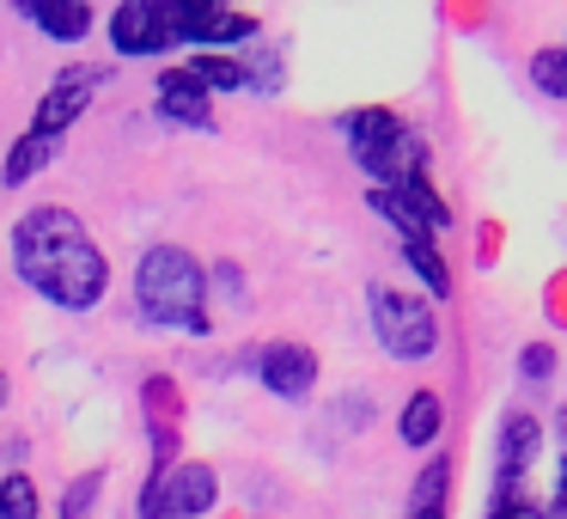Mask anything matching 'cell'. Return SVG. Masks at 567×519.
<instances>
[{
  "mask_svg": "<svg viewBox=\"0 0 567 519\" xmlns=\"http://www.w3.org/2000/svg\"><path fill=\"white\" fill-rule=\"evenodd\" d=\"M257 373L275 397H311V385H318V355L299 348V343H269L257 355Z\"/></svg>",
  "mask_w": 567,
  "mask_h": 519,
  "instance_id": "obj_8",
  "label": "cell"
},
{
  "mask_svg": "<svg viewBox=\"0 0 567 519\" xmlns=\"http://www.w3.org/2000/svg\"><path fill=\"white\" fill-rule=\"evenodd\" d=\"M159 116H172V123H184V129H214V99L184 74V68H165L159 74Z\"/></svg>",
  "mask_w": 567,
  "mask_h": 519,
  "instance_id": "obj_9",
  "label": "cell"
},
{
  "mask_svg": "<svg viewBox=\"0 0 567 519\" xmlns=\"http://www.w3.org/2000/svg\"><path fill=\"white\" fill-rule=\"evenodd\" d=\"M165 501H172V519L208 513V507L220 501V477H214V465H177L172 477H165Z\"/></svg>",
  "mask_w": 567,
  "mask_h": 519,
  "instance_id": "obj_10",
  "label": "cell"
},
{
  "mask_svg": "<svg viewBox=\"0 0 567 519\" xmlns=\"http://www.w3.org/2000/svg\"><path fill=\"white\" fill-rule=\"evenodd\" d=\"M342 135H348V147H354V160L379 177L372 190H396V184H409V177H421V165H427V147H421L391 111L342 116Z\"/></svg>",
  "mask_w": 567,
  "mask_h": 519,
  "instance_id": "obj_3",
  "label": "cell"
},
{
  "mask_svg": "<svg viewBox=\"0 0 567 519\" xmlns=\"http://www.w3.org/2000/svg\"><path fill=\"white\" fill-rule=\"evenodd\" d=\"M0 519H38V489H31V477H0Z\"/></svg>",
  "mask_w": 567,
  "mask_h": 519,
  "instance_id": "obj_18",
  "label": "cell"
},
{
  "mask_svg": "<svg viewBox=\"0 0 567 519\" xmlns=\"http://www.w3.org/2000/svg\"><path fill=\"white\" fill-rule=\"evenodd\" d=\"M99 489H104V470L74 477V482H68V501H62V519H92V513H99Z\"/></svg>",
  "mask_w": 567,
  "mask_h": 519,
  "instance_id": "obj_16",
  "label": "cell"
},
{
  "mask_svg": "<svg viewBox=\"0 0 567 519\" xmlns=\"http://www.w3.org/2000/svg\"><path fill=\"white\" fill-rule=\"evenodd\" d=\"M367 312H372V336L384 343L391 360H427L440 348V324H433V306L415 294H396V287H367Z\"/></svg>",
  "mask_w": 567,
  "mask_h": 519,
  "instance_id": "obj_4",
  "label": "cell"
},
{
  "mask_svg": "<svg viewBox=\"0 0 567 519\" xmlns=\"http://www.w3.org/2000/svg\"><path fill=\"white\" fill-rule=\"evenodd\" d=\"M415 519H440V507H427V513H415Z\"/></svg>",
  "mask_w": 567,
  "mask_h": 519,
  "instance_id": "obj_25",
  "label": "cell"
},
{
  "mask_svg": "<svg viewBox=\"0 0 567 519\" xmlns=\"http://www.w3.org/2000/svg\"><path fill=\"white\" fill-rule=\"evenodd\" d=\"M141 519H172V501H165V470H153L147 489H141Z\"/></svg>",
  "mask_w": 567,
  "mask_h": 519,
  "instance_id": "obj_21",
  "label": "cell"
},
{
  "mask_svg": "<svg viewBox=\"0 0 567 519\" xmlns=\"http://www.w3.org/2000/svg\"><path fill=\"white\" fill-rule=\"evenodd\" d=\"M403 257H409V269L427 282V294L440 299V294H452V269H445V257L433 251V238H403Z\"/></svg>",
  "mask_w": 567,
  "mask_h": 519,
  "instance_id": "obj_14",
  "label": "cell"
},
{
  "mask_svg": "<svg viewBox=\"0 0 567 519\" xmlns=\"http://www.w3.org/2000/svg\"><path fill=\"white\" fill-rule=\"evenodd\" d=\"M165 43H172V31H165L159 0H123L111 13V50L116 55H159Z\"/></svg>",
  "mask_w": 567,
  "mask_h": 519,
  "instance_id": "obj_7",
  "label": "cell"
},
{
  "mask_svg": "<svg viewBox=\"0 0 567 519\" xmlns=\"http://www.w3.org/2000/svg\"><path fill=\"white\" fill-rule=\"evenodd\" d=\"M13 269L31 294H43L50 306H68V312L99 306L104 287H111L104 251L92 245L86 221L68 208H31L13 226Z\"/></svg>",
  "mask_w": 567,
  "mask_h": 519,
  "instance_id": "obj_1",
  "label": "cell"
},
{
  "mask_svg": "<svg viewBox=\"0 0 567 519\" xmlns=\"http://www.w3.org/2000/svg\"><path fill=\"white\" fill-rule=\"evenodd\" d=\"M440 489H445V458H433V470L415 482V513H427V507H440Z\"/></svg>",
  "mask_w": 567,
  "mask_h": 519,
  "instance_id": "obj_22",
  "label": "cell"
},
{
  "mask_svg": "<svg viewBox=\"0 0 567 519\" xmlns=\"http://www.w3.org/2000/svg\"><path fill=\"white\" fill-rule=\"evenodd\" d=\"M184 74L196 80V86L208 92V99H214V86H220V92H233V86H250V80H245V62H226V55H196V62H189Z\"/></svg>",
  "mask_w": 567,
  "mask_h": 519,
  "instance_id": "obj_15",
  "label": "cell"
},
{
  "mask_svg": "<svg viewBox=\"0 0 567 519\" xmlns=\"http://www.w3.org/2000/svg\"><path fill=\"white\" fill-rule=\"evenodd\" d=\"M530 80H537L549 99H567V50H537L530 55Z\"/></svg>",
  "mask_w": 567,
  "mask_h": 519,
  "instance_id": "obj_17",
  "label": "cell"
},
{
  "mask_svg": "<svg viewBox=\"0 0 567 519\" xmlns=\"http://www.w3.org/2000/svg\"><path fill=\"white\" fill-rule=\"evenodd\" d=\"M43 160H50V141H38V135H25V141H19V147H13V153H7V172H0V177H7V184H13V190H19V184H25V177H31V172H38V165H43Z\"/></svg>",
  "mask_w": 567,
  "mask_h": 519,
  "instance_id": "obj_19",
  "label": "cell"
},
{
  "mask_svg": "<svg viewBox=\"0 0 567 519\" xmlns=\"http://www.w3.org/2000/svg\"><path fill=\"white\" fill-rule=\"evenodd\" d=\"M19 13H25V19H38V26L50 31L55 43H80V38L92 31V13L80 7V0H68V7H55V0H25Z\"/></svg>",
  "mask_w": 567,
  "mask_h": 519,
  "instance_id": "obj_12",
  "label": "cell"
},
{
  "mask_svg": "<svg viewBox=\"0 0 567 519\" xmlns=\"http://www.w3.org/2000/svg\"><path fill=\"white\" fill-rule=\"evenodd\" d=\"M440 421H445V404L433 391H415L403 404V421H396V434H403L409 446H433L440 440Z\"/></svg>",
  "mask_w": 567,
  "mask_h": 519,
  "instance_id": "obj_13",
  "label": "cell"
},
{
  "mask_svg": "<svg viewBox=\"0 0 567 519\" xmlns=\"http://www.w3.org/2000/svg\"><path fill=\"white\" fill-rule=\"evenodd\" d=\"M518 367H525V379H543V373L555 367V355H549V348H525V360H518Z\"/></svg>",
  "mask_w": 567,
  "mask_h": 519,
  "instance_id": "obj_23",
  "label": "cell"
},
{
  "mask_svg": "<svg viewBox=\"0 0 567 519\" xmlns=\"http://www.w3.org/2000/svg\"><path fill=\"white\" fill-rule=\"evenodd\" d=\"M549 519H567V465H561V482H555V507H549Z\"/></svg>",
  "mask_w": 567,
  "mask_h": 519,
  "instance_id": "obj_24",
  "label": "cell"
},
{
  "mask_svg": "<svg viewBox=\"0 0 567 519\" xmlns=\"http://www.w3.org/2000/svg\"><path fill=\"white\" fill-rule=\"evenodd\" d=\"M165 13V31H172V43L177 38H189V43H245L250 31H257V19H245V13H220V7H189V0H177V7H159Z\"/></svg>",
  "mask_w": 567,
  "mask_h": 519,
  "instance_id": "obj_6",
  "label": "cell"
},
{
  "mask_svg": "<svg viewBox=\"0 0 567 519\" xmlns=\"http://www.w3.org/2000/svg\"><path fill=\"white\" fill-rule=\"evenodd\" d=\"M104 80H111V68H68V74H55L50 99L38 104V123H31V135H38V141H55V135H62V129L92 104V92H99Z\"/></svg>",
  "mask_w": 567,
  "mask_h": 519,
  "instance_id": "obj_5",
  "label": "cell"
},
{
  "mask_svg": "<svg viewBox=\"0 0 567 519\" xmlns=\"http://www.w3.org/2000/svg\"><path fill=\"white\" fill-rule=\"evenodd\" d=\"M537 446H543V428L530 416H506L501 428V489H518L525 470L537 465Z\"/></svg>",
  "mask_w": 567,
  "mask_h": 519,
  "instance_id": "obj_11",
  "label": "cell"
},
{
  "mask_svg": "<svg viewBox=\"0 0 567 519\" xmlns=\"http://www.w3.org/2000/svg\"><path fill=\"white\" fill-rule=\"evenodd\" d=\"M135 299H141V318L165 324V330H208V275L189 251L177 245H153L147 257L135 263Z\"/></svg>",
  "mask_w": 567,
  "mask_h": 519,
  "instance_id": "obj_2",
  "label": "cell"
},
{
  "mask_svg": "<svg viewBox=\"0 0 567 519\" xmlns=\"http://www.w3.org/2000/svg\"><path fill=\"white\" fill-rule=\"evenodd\" d=\"M561 440H567V409H561Z\"/></svg>",
  "mask_w": 567,
  "mask_h": 519,
  "instance_id": "obj_26",
  "label": "cell"
},
{
  "mask_svg": "<svg viewBox=\"0 0 567 519\" xmlns=\"http://www.w3.org/2000/svg\"><path fill=\"white\" fill-rule=\"evenodd\" d=\"M488 519H543V513L530 507L525 489H501V482H494V513Z\"/></svg>",
  "mask_w": 567,
  "mask_h": 519,
  "instance_id": "obj_20",
  "label": "cell"
}]
</instances>
